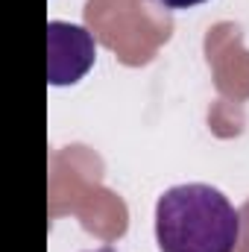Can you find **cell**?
<instances>
[{"label":"cell","mask_w":249,"mask_h":252,"mask_svg":"<svg viewBox=\"0 0 249 252\" xmlns=\"http://www.w3.org/2000/svg\"><path fill=\"white\" fill-rule=\"evenodd\" d=\"M238 238V208L211 185H176L156 202V241L161 252H235Z\"/></svg>","instance_id":"1"},{"label":"cell","mask_w":249,"mask_h":252,"mask_svg":"<svg viewBox=\"0 0 249 252\" xmlns=\"http://www.w3.org/2000/svg\"><path fill=\"white\" fill-rule=\"evenodd\" d=\"M97 62L94 35L70 21L47 24V82L62 88L76 85Z\"/></svg>","instance_id":"2"},{"label":"cell","mask_w":249,"mask_h":252,"mask_svg":"<svg viewBox=\"0 0 249 252\" xmlns=\"http://www.w3.org/2000/svg\"><path fill=\"white\" fill-rule=\"evenodd\" d=\"M164 9H190V6H199L205 0H158Z\"/></svg>","instance_id":"3"},{"label":"cell","mask_w":249,"mask_h":252,"mask_svg":"<svg viewBox=\"0 0 249 252\" xmlns=\"http://www.w3.org/2000/svg\"><path fill=\"white\" fill-rule=\"evenodd\" d=\"M91 252H115L112 247H100V250H91Z\"/></svg>","instance_id":"4"}]
</instances>
